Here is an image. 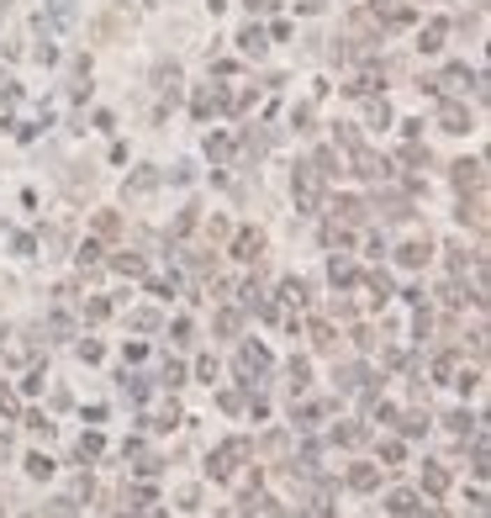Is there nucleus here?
Here are the masks:
<instances>
[{
  "label": "nucleus",
  "mask_w": 491,
  "mask_h": 518,
  "mask_svg": "<svg viewBox=\"0 0 491 518\" xmlns=\"http://www.w3.org/2000/svg\"><path fill=\"white\" fill-rule=\"evenodd\" d=\"M455 375H460V354H449V350L433 354V381H439V386H455Z\"/></svg>",
  "instance_id": "obj_13"
},
{
  "label": "nucleus",
  "mask_w": 491,
  "mask_h": 518,
  "mask_svg": "<svg viewBox=\"0 0 491 518\" xmlns=\"http://www.w3.org/2000/svg\"><path fill=\"white\" fill-rule=\"evenodd\" d=\"M460 222L486 228V196H481V191H470V201H460Z\"/></svg>",
  "instance_id": "obj_12"
},
{
  "label": "nucleus",
  "mask_w": 491,
  "mask_h": 518,
  "mask_svg": "<svg viewBox=\"0 0 491 518\" xmlns=\"http://www.w3.org/2000/svg\"><path fill=\"white\" fill-rule=\"evenodd\" d=\"M444 423H449V429H455L460 439H465V434H476V418H470L465 408H460V412H449V418H444Z\"/></svg>",
  "instance_id": "obj_30"
},
{
  "label": "nucleus",
  "mask_w": 491,
  "mask_h": 518,
  "mask_svg": "<svg viewBox=\"0 0 491 518\" xmlns=\"http://www.w3.org/2000/svg\"><path fill=\"white\" fill-rule=\"evenodd\" d=\"M27 476L48 482V476H53V460H48V455H27Z\"/></svg>",
  "instance_id": "obj_29"
},
{
  "label": "nucleus",
  "mask_w": 491,
  "mask_h": 518,
  "mask_svg": "<svg viewBox=\"0 0 491 518\" xmlns=\"http://www.w3.org/2000/svg\"><path fill=\"white\" fill-rule=\"evenodd\" d=\"M391 513H396V518H433V508H423V497H418V492L396 487V492H391Z\"/></svg>",
  "instance_id": "obj_6"
},
{
  "label": "nucleus",
  "mask_w": 491,
  "mask_h": 518,
  "mask_svg": "<svg viewBox=\"0 0 491 518\" xmlns=\"http://www.w3.org/2000/svg\"><path fill=\"white\" fill-rule=\"evenodd\" d=\"M196 228V206H191V212H180V217H175V238H185V233H191Z\"/></svg>",
  "instance_id": "obj_43"
},
{
  "label": "nucleus",
  "mask_w": 491,
  "mask_h": 518,
  "mask_svg": "<svg viewBox=\"0 0 491 518\" xmlns=\"http://www.w3.org/2000/svg\"><path fill=\"white\" fill-rule=\"evenodd\" d=\"M312 338H317V350H333V328H328V323L312 328Z\"/></svg>",
  "instance_id": "obj_46"
},
{
  "label": "nucleus",
  "mask_w": 491,
  "mask_h": 518,
  "mask_svg": "<svg viewBox=\"0 0 491 518\" xmlns=\"http://www.w3.org/2000/svg\"><path fill=\"white\" fill-rule=\"evenodd\" d=\"M481 169H486V164H481V159H470V164H465V159H460V164H455V185H460V196H465V191H481V180H486Z\"/></svg>",
  "instance_id": "obj_8"
},
{
  "label": "nucleus",
  "mask_w": 491,
  "mask_h": 518,
  "mask_svg": "<svg viewBox=\"0 0 491 518\" xmlns=\"http://www.w3.org/2000/svg\"><path fill=\"white\" fill-rule=\"evenodd\" d=\"M80 354H85V365H96V360H101V344H96V338H85Z\"/></svg>",
  "instance_id": "obj_49"
},
{
  "label": "nucleus",
  "mask_w": 491,
  "mask_h": 518,
  "mask_svg": "<svg viewBox=\"0 0 491 518\" xmlns=\"http://www.w3.org/2000/svg\"><path fill=\"white\" fill-rule=\"evenodd\" d=\"M264 43H270V37H264L259 27H243V32H238V48H243V53H254V59L264 53Z\"/></svg>",
  "instance_id": "obj_21"
},
{
  "label": "nucleus",
  "mask_w": 491,
  "mask_h": 518,
  "mask_svg": "<svg viewBox=\"0 0 491 518\" xmlns=\"http://www.w3.org/2000/svg\"><path fill=\"white\" fill-rule=\"evenodd\" d=\"M0 412H6V418H16V412H22V397H16V391H6V386H0Z\"/></svg>",
  "instance_id": "obj_38"
},
{
  "label": "nucleus",
  "mask_w": 491,
  "mask_h": 518,
  "mask_svg": "<svg viewBox=\"0 0 491 518\" xmlns=\"http://www.w3.org/2000/svg\"><path fill=\"white\" fill-rule=\"evenodd\" d=\"M428 254H433V243H428V238H412L407 249H402V265L418 270V265H428Z\"/></svg>",
  "instance_id": "obj_17"
},
{
  "label": "nucleus",
  "mask_w": 491,
  "mask_h": 518,
  "mask_svg": "<svg viewBox=\"0 0 491 518\" xmlns=\"http://www.w3.org/2000/svg\"><path fill=\"white\" fill-rule=\"evenodd\" d=\"M48 518H74V503H69V497H59V503H48Z\"/></svg>",
  "instance_id": "obj_47"
},
{
  "label": "nucleus",
  "mask_w": 491,
  "mask_h": 518,
  "mask_svg": "<svg viewBox=\"0 0 491 518\" xmlns=\"http://www.w3.org/2000/svg\"><path fill=\"white\" fill-rule=\"evenodd\" d=\"M428 412H407V418H402V434H407V439H418V434H428Z\"/></svg>",
  "instance_id": "obj_27"
},
{
  "label": "nucleus",
  "mask_w": 491,
  "mask_h": 518,
  "mask_svg": "<svg viewBox=\"0 0 491 518\" xmlns=\"http://www.w3.org/2000/svg\"><path fill=\"white\" fill-rule=\"evenodd\" d=\"M444 32H449V22H428V27L418 32V48H423V53H439V48H444Z\"/></svg>",
  "instance_id": "obj_14"
},
{
  "label": "nucleus",
  "mask_w": 491,
  "mask_h": 518,
  "mask_svg": "<svg viewBox=\"0 0 491 518\" xmlns=\"http://www.w3.org/2000/svg\"><path fill=\"white\" fill-rule=\"evenodd\" d=\"M333 212H338L344 222H365V217H370V206H365L360 196H338V206H333Z\"/></svg>",
  "instance_id": "obj_15"
},
{
  "label": "nucleus",
  "mask_w": 491,
  "mask_h": 518,
  "mask_svg": "<svg viewBox=\"0 0 491 518\" xmlns=\"http://www.w3.org/2000/svg\"><path fill=\"white\" fill-rule=\"evenodd\" d=\"M465 85H476V74H470L465 64H449L444 80H433V90H465Z\"/></svg>",
  "instance_id": "obj_11"
},
{
  "label": "nucleus",
  "mask_w": 491,
  "mask_h": 518,
  "mask_svg": "<svg viewBox=\"0 0 491 518\" xmlns=\"http://www.w3.org/2000/svg\"><path fill=\"white\" fill-rule=\"evenodd\" d=\"M386 122H391V106H386V101H375V106H370V127H386Z\"/></svg>",
  "instance_id": "obj_44"
},
{
  "label": "nucleus",
  "mask_w": 491,
  "mask_h": 518,
  "mask_svg": "<svg viewBox=\"0 0 491 518\" xmlns=\"http://www.w3.org/2000/svg\"><path fill=\"white\" fill-rule=\"evenodd\" d=\"M106 312H111V301H101V296H96V301H85V323H101Z\"/></svg>",
  "instance_id": "obj_37"
},
{
  "label": "nucleus",
  "mask_w": 491,
  "mask_h": 518,
  "mask_svg": "<svg viewBox=\"0 0 491 518\" xmlns=\"http://www.w3.org/2000/svg\"><path fill=\"white\" fill-rule=\"evenodd\" d=\"M233 254H238V259H259V254H264V238H259V233H238Z\"/></svg>",
  "instance_id": "obj_20"
},
{
  "label": "nucleus",
  "mask_w": 491,
  "mask_h": 518,
  "mask_svg": "<svg viewBox=\"0 0 491 518\" xmlns=\"http://www.w3.org/2000/svg\"><path fill=\"white\" fill-rule=\"evenodd\" d=\"M275 518H291V513H275Z\"/></svg>",
  "instance_id": "obj_54"
},
{
  "label": "nucleus",
  "mask_w": 491,
  "mask_h": 518,
  "mask_svg": "<svg viewBox=\"0 0 491 518\" xmlns=\"http://www.w3.org/2000/svg\"><path fill=\"white\" fill-rule=\"evenodd\" d=\"M280 301H286V307H301V301H307V286H301V280H286V286H280Z\"/></svg>",
  "instance_id": "obj_32"
},
{
  "label": "nucleus",
  "mask_w": 491,
  "mask_h": 518,
  "mask_svg": "<svg viewBox=\"0 0 491 518\" xmlns=\"http://www.w3.org/2000/svg\"><path fill=\"white\" fill-rule=\"evenodd\" d=\"M423 487H428V497H444L449 492V470L439 460H423Z\"/></svg>",
  "instance_id": "obj_9"
},
{
  "label": "nucleus",
  "mask_w": 491,
  "mask_h": 518,
  "mask_svg": "<svg viewBox=\"0 0 491 518\" xmlns=\"http://www.w3.org/2000/svg\"><path fill=\"white\" fill-rule=\"evenodd\" d=\"M132 328H143V333H154V328H159V312H148V307H143V312H132Z\"/></svg>",
  "instance_id": "obj_41"
},
{
  "label": "nucleus",
  "mask_w": 491,
  "mask_h": 518,
  "mask_svg": "<svg viewBox=\"0 0 491 518\" xmlns=\"http://www.w3.org/2000/svg\"><path fill=\"white\" fill-rule=\"evenodd\" d=\"M6 455H11V439H6V434H0V460H6Z\"/></svg>",
  "instance_id": "obj_52"
},
{
  "label": "nucleus",
  "mask_w": 491,
  "mask_h": 518,
  "mask_svg": "<svg viewBox=\"0 0 491 518\" xmlns=\"http://www.w3.org/2000/svg\"><path fill=\"white\" fill-rule=\"evenodd\" d=\"M439 127L444 133H470V111L460 106V101H444L439 106Z\"/></svg>",
  "instance_id": "obj_7"
},
{
  "label": "nucleus",
  "mask_w": 491,
  "mask_h": 518,
  "mask_svg": "<svg viewBox=\"0 0 491 518\" xmlns=\"http://www.w3.org/2000/svg\"><path fill=\"white\" fill-rule=\"evenodd\" d=\"M154 185H159V175H154V169H138V175L127 180V191H154Z\"/></svg>",
  "instance_id": "obj_36"
},
{
  "label": "nucleus",
  "mask_w": 491,
  "mask_h": 518,
  "mask_svg": "<svg viewBox=\"0 0 491 518\" xmlns=\"http://www.w3.org/2000/svg\"><path fill=\"white\" fill-rule=\"evenodd\" d=\"M264 370H270V354H264L259 344H243V350H238V381L254 391V381H259Z\"/></svg>",
  "instance_id": "obj_3"
},
{
  "label": "nucleus",
  "mask_w": 491,
  "mask_h": 518,
  "mask_svg": "<svg viewBox=\"0 0 491 518\" xmlns=\"http://www.w3.org/2000/svg\"><path fill=\"white\" fill-rule=\"evenodd\" d=\"M370 16H375V27H381V37H386V27H407L412 22V6H402V0H375Z\"/></svg>",
  "instance_id": "obj_5"
},
{
  "label": "nucleus",
  "mask_w": 491,
  "mask_h": 518,
  "mask_svg": "<svg viewBox=\"0 0 491 518\" xmlns=\"http://www.w3.org/2000/svg\"><path fill=\"white\" fill-rule=\"evenodd\" d=\"M349 159H354V175H360V180H386V175H391V164H386L381 154H370V148H349Z\"/></svg>",
  "instance_id": "obj_4"
},
{
  "label": "nucleus",
  "mask_w": 491,
  "mask_h": 518,
  "mask_svg": "<svg viewBox=\"0 0 491 518\" xmlns=\"http://www.w3.org/2000/svg\"><path fill=\"white\" fill-rule=\"evenodd\" d=\"M101 265V243H85L80 249V270H96Z\"/></svg>",
  "instance_id": "obj_40"
},
{
  "label": "nucleus",
  "mask_w": 491,
  "mask_h": 518,
  "mask_svg": "<svg viewBox=\"0 0 491 518\" xmlns=\"http://www.w3.org/2000/svg\"><path fill=\"white\" fill-rule=\"evenodd\" d=\"M101 449H106V439H101V434H80V460H96Z\"/></svg>",
  "instance_id": "obj_33"
},
{
  "label": "nucleus",
  "mask_w": 491,
  "mask_h": 518,
  "mask_svg": "<svg viewBox=\"0 0 491 518\" xmlns=\"http://www.w3.org/2000/svg\"><path fill=\"white\" fill-rule=\"evenodd\" d=\"M122 397H132V402H143V397H148V375H132L127 365H122Z\"/></svg>",
  "instance_id": "obj_18"
},
{
  "label": "nucleus",
  "mask_w": 491,
  "mask_h": 518,
  "mask_svg": "<svg viewBox=\"0 0 491 518\" xmlns=\"http://www.w3.org/2000/svg\"><path fill=\"white\" fill-rule=\"evenodd\" d=\"M328 280H333V286H354V280H360V270L349 265V259H333V265H328Z\"/></svg>",
  "instance_id": "obj_22"
},
{
  "label": "nucleus",
  "mask_w": 491,
  "mask_h": 518,
  "mask_svg": "<svg viewBox=\"0 0 491 518\" xmlns=\"http://www.w3.org/2000/svg\"><path fill=\"white\" fill-rule=\"evenodd\" d=\"M74 11H80L74 0H48V22H53V27H69V22H74Z\"/></svg>",
  "instance_id": "obj_23"
},
{
  "label": "nucleus",
  "mask_w": 491,
  "mask_h": 518,
  "mask_svg": "<svg viewBox=\"0 0 491 518\" xmlns=\"http://www.w3.org/2000/svg\"><path fill=\"white\" fill-rule=\"evenodd\" d=\"M196 375H201V381H217V360H212V354H201V360H196Z\"/></svg>",
  "instance_id": "obj_45"
},
{
  "label": "nucleus",
  "mask_w": 491,
  "mask_h": 518,
  "mask_svg": "<svg viewBox=\"0 0 491 518\" xmlns=\"http://www.w3.org/2000/svg\"><path fill=\"white\" fill-rule=\"evenodd\" d=\"M381 455L391 460V466H402V455H407V449H402V439H386V445H381Z\"/></svg>",
  "instance_id": "obj_42"
},
{
  "label": "nucleus",
  "mask_w": 491,
  "mask_h": 518,
  "mask_svg": "<svg viewBox=\"0 0 491 518\" xmlns=\"http://www.w3.org/2000/svg\"><path fill=\"white\" fill-rule=\"evenodd\" d=\"M111 265H117L122 275H143V259H138V254H117V259H111Z\"/></svg>",
  "instance_id": "obj_35"
},
{
  "label": "nucleus",
  "mask_w": 491,
  "mask_h": 518,
  "mask_svg": "<svg viewBox=\"0 0 491 518\" xmlns=\"http://www.w3.org/2000/svg\"><path fill=\"white\" fill-rule=\"evenodd\" d=\"M206 154H212V159H228V154H233V143L217 133V138H206Z\"/></svg>",
  "instance_id": "obj_39"
},
{
  "label": "nucleus",
  "mask_w": 491,
  "mask_h": 518,
  "mask_svg": "<svg viewBox=\"0 0 491 518\" xmlns=\"http://www.w3.org/2000/svg\"><path fill=\"white\" fill-rule=\"evenodd\" d=\"M159 381H164L169 391H175V386H185V365H180V360H164V370H159Z\"/></svg>",
  "instance_id": "obj_28"
},
{
  "label": "nucleus",
  "mask_w": 491,
  "mask_h": 518,
  "mask_svg": "<svg viewBox=\"0 0 491 518\" xmlns=\"http://www.w3.org/2000/svg\"><path fill=\"white\" fill-rule=\"evenodd\" d=\"M333 439H338V445H349V449H360L365 439H370V429H365V423H344V429H333Z\"/></svg>",
  "instance_id": "obj_19"
},
{
  "label": "nucleus",
  "mask_w": 491,
  "mask_h": 518,
  "mask_svg": "<svg viewBox=\"0 0 491 518\" xmlns=\"http://www.w3.org/2000/svg\"><path fill=\"white\" fill-rule=\"evenodd\" d=\"M375 212H386V217H391V222L412 217V212H407V201H402V196H386V201H375Z\"/></svg>",
  "instance_id": "obj_26"
},
{
  "label": "nucleus",
  "mask_w": 491,
  "mask_h": 518,
  "mask_svg": "<svg viewBox=\"0 0 491 518\" xmlns=\"http://www.w3.org/2000/svg\"><path fill=\"white\" fill-rule=\"evenodd\" d=\"M307 381H312V365H307V360H291V397H301V391H307Z\"/></svg>",
  "instance_id": "obj_24"
},
{
  "label": "nucleus",
  "mask_w": 491,
  "mask_h": 518,
  "mask_svg": "<svg viewBox=\"0 0 491 518\" xmlns=\"http://www.w3.org/2000/svg\"><path fill=\"white\" fill-rule=\"evenodd\" d=\"M243 6H249V11H264V6H270V0H243Z\"/></svg>",
  "instance_id": "obj_53"
},
{
  "label": "nucleus",
  "mask_w": 491,
  "mask_h": 518,
  "mask_svg": "<svg viewBox=\"0 0 491 518\" xmlns=\"http://www.w3.org/2000/svg\"><path fill=\"white\" fill-rule=\"evenodd\" d=\"M291 191H296V206H301V212H317V206H323V175H317L312 164H296Z\"/></svg>",
  "instance_id": "obj_1"
},
{
  "label": "nucleus",
  "mask_w": 491,
  "mask_h": 518,
  "mask_svg": "<svg viewBox=\"0 0 491 518\" xmlns=\"http://www.w3.org/2000/svg\"><path fill=\"white\" fill-rule=\"evenodd\" d=\"M48 328H53V333H59V338H69V333H74V323H69V317H64V312H59V317H53V323H48Z\"/></svg>",
  "instance_id": "obj_51"
},
{
  "label": "nucleus",
  "mask_w": 491,
  "mask_h": 518,
  "mask_svg": "<svg viewBox=\"0 0 491 518\" xmlns=\"http://www.w3.org/2000/svg\"><path fill=\"white\" fill-rule=\"evenodd\" d=\"M243 455H249V439H228V445L212 455V476H217V482H233V470H238Z\"/></svg>",
  "instance_id": "obj_2"
},
{
  "label": "nucleus",
  "mask_w": 491,
  "mask_h": 518,
  "mask_svg": "<svg viewBox=\"0 0 491 518\" xmlns=\"http://www.w3.org/2000/svg\"><path fill=\"white\" fill-rule=\"evenodd\" d=\"M217 333H238V312H217Z\"/></svg>",
  "instance_id": "obj_48"
},
{
  "label": "nucleus",
  "mask_w": 491,
  "mask_h": 518,
  "mask_svg": "<svg viewBox=\"0 0 491 518\" xmlns=\"http://www.w3.org/2000/svg\"><path fill=\"white\" fill-rule=\"evenodd\" d=\"M470 470H476V476H486V439H470Z\"/></svg>",
  "instance_id": "obj_31"
},
{
  "label": "nucleus",
  "mask_w": 491,
  "mask_h": 518,
  "mask_svg": "<svg viewBox=\"0 0 491 518\" xmlns=\"http://www.w3.org/2000/svg\"><path fill=\"white\" fill-rule=\"evenodd\" d=\"M291 412H296V429H312L328 408H323V402H301V408H291Z\"/></svg>",
  "instance_id": "obj_25"
},
{
  "label": "nucleus",
  "mask_w": 491,
  "mask_h": 518,
  "mask_svg": "<svg viewBox=\"0 0 491 518\" xmlns=\"http://www.w3.org/2000/svg\"><path fill=\"white\" fill-rule=\"evenodd\" d=\"M349 487H354V492H375V487H381V470L375 466H354L349 470Z\"/></svg>",
  "instance_id": "obj_16"
},
{
  "label": "nucleus",
  "mask_w": 491,
  "mask_h": 518,
  "mask_svg": "<svg viewBox=\"0 0 491 518\" xmlns=\"http://www.w3.org/2000/svg\"><path fill=\"white\" fill-rule=\"evenodd\" d=\"M291 122H296V133H307V122H312V106H296V111H291Z\"/></svg>",
  "instance_id": "obj_50"
},
{
  "label": "nucleus",
  "mask_w": 491,
  "mask_h": 518,
  "mask_svg": "<svg viewBox=\"0 0 491 518\" xmlns=\"http://www.w3.org/2000/svg\"><path fill=\"white\" fill-rule=\"evenodd\" d=\"M338 391H365V381H370V370H365V365H338Z\"/></svg>",
  "instance_id": "obj_10"
},
{
  "label": "nucleus",
  "mask_w": 491,
  "mask_h": 518,
  "mask_svg": "<svg viewBox=\"0 0 491 518\" xmlns=\"http://www.w3.org/2000/svg\"><path fill=\"white\" fill-rule=\"evenodd\" d=\"M386 296H391V275L375 270V275H370V301H386Z\"/></svg>",
  "instance_id": "obj_34"
}]
</instances>
